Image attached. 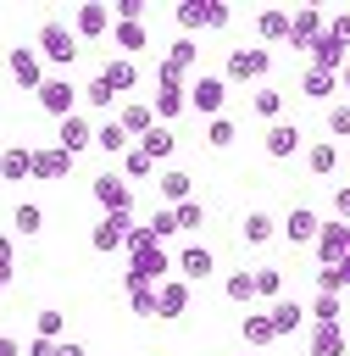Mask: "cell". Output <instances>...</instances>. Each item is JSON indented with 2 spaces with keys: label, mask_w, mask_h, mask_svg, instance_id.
Masks as SVG:
<instances>
[{
  "label": "cell",
  "mask_w": 350,
  "mask_h": 356,
  "mask_svg": "<svg viewBox=\"0 0 350 356\" xmlns=\"http://www.w3.org/2000/svg\"><path fill=\"white\" fill-rule=\"evenodd\" d=\"M339 83H344V78H339V72H328V67H306V72H300V89H306L311 100H333V89H339Z\"/></svg>",
  "instance_id": "31"
},
{
  "label": "cell",
  "mask_w": 350,
  "mask_h": 356,
  "mask_svg": "<svg viewBox=\"0 0 350 356\" xmlns=\"http://www.w3.org/2000/svg\"><path fill=\"white\" fill-rule=\"evenodd\" d=\"M167 273H178V256H167V245H144V250H128V273H122V289H139V284H167Z\"/></svg>",
  "instance_id": "1"
},
{
  "label": "cell",
  "mask_w": 350,
  "mask_h": 356,
  "mask_svg": "<svg viewBox=\"0 0 350 356\" xmlns=\"http://www.w3.org/2000/svg\"><path fill=\"white\" fill-rule=\"evenodd\" d=\"M244 356H261V350H244Z\"/></svg>",
  "instance_id": "58"
},
{
  "label": "cell",
  "mask_w": 350,
  "mask_h": 356,
  "mask_svg": "<svg viewBox=\"0 0 350 356\" xmlns=\"http://www.w3.org/2000/svg\"><path fill=\"white\" fill-rule=\"evenodd\" d=\"M172 17H178V33H222L228 22H233V11L222 6V0H183V6H172Z\"/></svg>",
  "instance_id": "2"
},
{
  "label": "cell",
  "mask_w": 350,
  "mask_h": 356,
  "mask_svg": "<svg viewBox=\"0 0 350 356\" xmlns=\"http://www.w3.org/2000/svg\"><path fill=\"white\" fill-rule=\"evenodd\" d=\"M267 317H272V328H278V339H289V334H300V323L311 317V306H300L294 295H283L278 306H267Z\"/></svg>",
  "instance_id": "21"
},
{
  "label": "cell",
  "mask_w": 350,
  "mask_h": 356,
  "mask_svg": "<svg viewBox=\"0 0 350 356\" xmlns=\"http://www.w3.org/2000/svg\"><path fill=\"white\" fill-rule=\"evenodd\" d=\"M33 334H39V339H56V345H61V334H67V312L44 306V312L33 317Z\"/></svg>",
  "instance_id": "40"
},
{
  "label": "cell",
  "mask_w": 350,
  "mask_h": 356,
  "mask_svg": "<svg viewBox=\"0 0 350 356\" xmlns=\"http://www.w3.org/2000/svg\"><path fill=\"white\" fill-rule=\"evenodd\" d=\"M33 106H39L44 117L67 122V117H78V83H72V78H50V83L33 95Z\"/></svg>",
  "instance_id": "8"
},
{
  "label": "cell",
  "mask_w": 350,
  "mask_h": 356,
  "mask_svg": "<svg viewBox=\"0 0 350 356\" xmlns=\"http://www.w3.org/2000/svg\"><path fill=\"white\" fill-rule=\"evenodd\" d=\"M6 72H11V83H17V89H28V95H39V89L50 83L44 56H39L33 44H6Z\"/></svg>",
  "instance_id": "5"
},
{
  "label": "cell",
  "mask_w": 350,
  "mask_h": 356,
  "mask_svg": "<svg viewBox=\"0 0 350 356\" xmlns=\"http://www.w3.org/2000/svg\"><path fill=\"white\" fill-rule=\"evenodd\" d=\"M156 189H161V206H183V200H194V195H189V189H194V178H189L183 167H161Z\"/></svg>",
  "instance_id": "22"
},
{
  "label": "cell",
  "mask_w": 350,
  "mask_h": 356,
  "mask_svg": "<svg viewBox=\"0 0 350 356\" xmlns=\"http://www.w3.org/2000/svg\"><path fill=\"white\" fill-rule=\"evenodd\" d=\"M222 100H228V78H222V72L189 78V111H200V117L211 122V117H222Z\"/></svg>",
  "instance_id": "6"
},
{
  "label": "cell",
  "mask_w": 350,
  "mask_h": 356,
  "mask_svg": "<svg viewBox=\"0 0 350 356\" xmlns=\"http://www.w3.org/2000/svg\"><path fill=\"white\" fill-rule=\"evenodd\" d=\"M306 350L311 356H344V323H311L306 328Z\"/></svg>",
  "instance_id": "18"
},
{
  "label": "cell",
  "mask_w": 350,
  "mask_h": 356,
  "mask_svg": "<svg viewBox=\"0 0 350 356\" xmlns=\"http://www.w3.org/2000/svg\"><path fill=\"white\" fill-rule=\"evenodd\" d=\"M333 211H339V222H350V184L333 189Z\"/></svg>",
  "instance_id": "51"
},
{
  "label": "cell",
  "mask_w": 350,
  "mask_h": 356,
  "mask_svg": "<svg viewBox=\"0 0 350 356\" xmlns=\"http://www.w3.org/2000/svg\"><path fill=\"white\" fill-rule=\"evenodd\" d=\"M344 256H350V222H339V217H333V222H322V239H317V261H322V267H339Z\"/></svg>",
  "instance_id": "13"
},
{
  "label": "cell",
  "mask_w": 350,
  "mask_h": 356,
  "mask_svg": "<svg viewBox=\"0 0 350 356\" xmlns=\"http://www.w3.org/2000/svg\"><path fill=\"white\" fill-rule=\"evenodd\" d=\"M56 356H89V350H83L78 339H61V345H56Z\"/></svg>",
  "instance_id": "55"
},
{
  "label": "cell",
  "mask_w": 350,
  "mask_h": 356,
  "mask_svg": "<svg viewBox=\"0 0 350 356\" xmlns=\"http://www.w3.org/2000/svg\"><path fill=\"white\" fill-rule=\"evenodd\" d=\"M350 284H344V273L339 267H317V295H344Z\"/></svg>",
  "instance_id": "48"
},
{
  "label": "cell",
  "mask_w": 350,
  "mask_h": 356,
  "mask_svg": "<svg viewBox=\"0 0 350 356\" xmlns=\"http://www.w3.org/2000/svg\"><path fill=\"white\" fill-rule=\"evenodd\" d=\"M94 200H100V217H117V211L133 217V184L122 172H100L94 178Z\"/></svg>",
  "instance_id": "9"
},
{
  "label": "cell",
  "mask_w": 350,
  "mask_h": 356,
  "mask_svg": "<svg viewBox=\"0 0 350 356\" xmlns=\"http://www.w3.org/2000/svg\"><path fill=\"white\" fill-rule=\"evenodd\" d=\"M322 33H328V17H322L317 6H300L294 22H289V50H311Z\"/></svg>",
  "instance_id": "11"
},
{
  "label": "cell",
  "mask_w": 350,
  "mask_h": 356,
  "mask_svg": "<svg viewBox=\"0 0 350 356\" xmlns=\"http://www.w3.org/2000/svg\"><path fill=\"white\" fill-rule=\"evenodd\" d=\"M189 312V284L183 278H167L161 284V317H183Z\"/></svg>",
  "instance_id": "35"
},
{
  "label": "cell",
  "mask_w": 350,
  "mask_h": 356,
  "mask_svg": "<svg viewBox=\"0 0 350 356\" xmlns=\"http://www.w3.org/2000/svg\"><path fill=\"white\" fill-rule=\"evenodd\" d=\"M150 234H156V239L167 245V239L178 234V211H172V206H161V211H150Z\"/></svg>",
  "instance_id": "46"
},
{
  "label": "cell",
  "mask_w": 350,
  "mask_h": 356,
  "mask_svg": "<svg viewBox=\"0 0 350 356\" xmlns=\"http://www.w3.org/2000/svg\"><path fill=\"white\" fill-rule=\"evenodd\" d=\"M94 134H100V128H94L89 117H67V122H56V145H61L67 156H83V150L94 145Z\"/></svg>",
  "instance_id": "14"
},
{
  "label": "cell",
  "mask_w": 350,
  "mask_h": 356,
  "mask_svg": "<svg viewBox=\"0 0 350 356\" xmlns=\"http://www.w3.org/2000/svg\"><path fill=\"white\" fill-rule=\"evenodd\" d=\"M283 239H289L294 250H300V245H311V250H317V239H322V217H317L311 206H294V211L283 217Z\"/></svg>",
  "instance_id": "12"
},
{
  "label": "cell",
  "mask_w": 350,
  "mask_h": 356,
  "mask_svg": "<svg viewBox=\"0 0 350 356\" xmlns=\"http://www.w3.org/2000/svg\"><path fill=\"white\" fill-rule=\"evenodd\" d=\"M111 39H117V50L128 56V50H144V39H150V33H144V22H117V28H111Z\"/></svg>",
  "instance_id": "41"
},
{
  "label": "cell",
  "mask_w": 350,
  "mask_h": 356,
  "mask_svg": "<svg viewBox=\"0 0 350 356\" xmlns=\"http://www.w3.org/2000/svg\"><path fill=\"white\" fill-rule=\"evenodd\" d=\"M172 211H178V234H194V228L206 222V206H200V200H183V206H172Z\"/></svg>",
  "instance_id": "45"
},
{
  "label": "cell",
  "mask_w": 350,
  "mask_h": 356,
  "mask_svg": "<svg viewBox=\"0 0 350 356\" xmlns=\"http://www.w3.org/2000/svg\"><path fill=\"white\" fill-rule=\"evenodd\" d=\"M117 122H122V128H128V139L139 145V139H144V134H150V128H156L161 117H156V106H150V100H122Z\"/></svg>",
  "instance_id": "16"
},
{
  "label": "cell",
  "mask_w": 350,
  "mask_h": 356,
  "mask_svg": "<svg viewBox=\"0 0 350 356\" xmlns=\"http://www.w3.org/2000/svg\"><path fill=\"white\" fill-rule=\"evenodd\" d=\"M122 178H161V167H156V161H150V156L133 145V150L122 156Z\"/></svg>",
  "instance_id": "44"
},
{
  "label": "cell",
  "mask_w": 350,
  "mask_h": 356,
  "mask_svg": "<svg viewBox=\"0 0 350 356\" xmlns=\"http://www.w3.org/2000/svg\"><path fill=\"white\" fill-rule=\"evenodd\" d=\"M150 106H156V117L172 128V117H178V111H189V83H183L178 72L156 67V100H150Z\"/></svg>",
  "instance_id": "7"
},
{
  "label": "cell",
  "mask_w": 350,
  "mask_h": 356,
  "mask_svg": "<svg viewBox=\"0 0 350 356\" xmlns=\"http://www.w3.org/2000/svg\"><path fill=\"white\" fill-rule=\"evenodd\" d=\"M250 106H256V117H267V128H272V122H283V95H278L272 83H261V89L250 95Z\"/></svg>",
  "instance_id": "34"
},
{
  "label": "cell",
  "mask_w": 350,
  "mask_h": 356,
  "mask_svg": "<svg viewBox=\"0 0 350 356\" xmlns=\"http://www.w3.org/2000/svg\"><path fill=\"white\" fill-rule=\"evenodd\" d=\"M239 334H244V345H250V350L278 345V328H272V317H267V312H250V317L239 323Z\"/></svg>",
  "instance_id": "29"
},
{
  "label": "cell",
  "mask_w": 350,
  "mask_h": 356,
  "mask_svg": "<svg viewBox=\"0 0 350 356\" xmlns=\"http://www.w3.org/2000/svg\"><path fill=\"white\" fill-rule=\"evenodd\" d=\"M144 11H150V0H122L117 6V22H144Z\"/></svg>",
  "instance_id": "49"
},
{
  "label": "cell",
  "mask_w": 350,
  "mask_h": 356,
  "mask_svg": "<svg viewBox=\"0 0 350 356\" xmlns=\"http://www.w3.org/2000/svg\"><path fill=\"white\" fill-rule=\"evenodd\" d=\"M272 234H283V222H278L272 211H261V206L244 211V222H239V239H244V245H267Z\"/></svg>",
  "instance_id": "23"
},
{
  "label": "cell",
  "mask_w": 350,
  "mask_h": 356,
  "mask_svg": "<svg viewBox=\"0 0 350 356\" xmlns=\"http://www.w3.org/2000/svg\"><path fill=\"white\" fill-rule=\"evenodd\" d=\"M306 167H311L317 178H328V172L339 167V145H333V139H317V145H306Z\"/></svg>",
  "instance_id": "33"
},
{
  "label": "cell",
  "mask_w": 350,
  "mask_h": 356,
  "mask_svg": "<svg viewBox=\"0 0 350 356\" xmlns=\"http://www.w3.org/2000/svg\"><path fill=\"white\" fill-rule=\"evenodd\" d=\"M72 172V156L61 150V145H33V178H44V184H61Z\"/></svg>",
  "instance_id": "15"
},
{
  "label": "cell",
  "mask_w": 350,
  "mask_h": 356,
  "mask_svg": "<svg viewBox=\"0 0 350 356\" xmlns=\"http://www.w3.org/2000/svg\"><path fill=\"white\" fill-rule=\"evenodd\" d=\"M194 61H200V44H194L189 33H178V39L167 44V56H161V67H167V72H178V78H183V72H194Z\"/></svg>",
  "instance_id": "24"
},
{
  "label": "cell",
  "mask_w": 350,
  "mask_h": 356,
  "mask_svg": "<svg viewBox=\"0 0 350 356\" xmlns=\"http://www.w3.org/2000/svg\"><path fill=\"white\" fill-rule=\"evenodd\" d=\"M83 100H89V106H94V111H111V106H117V89H111V83H106V78H100V72H94V78H89V83H83Z\"/></svg>",
  "instance_id": "42"
},
{
  "label": "cell",
  "mask_w": 350,
  "mask_h": 356,
  "mask_svg": "<svg viewBox=\"0 0 350 356\" xmlns=\"http://www.w3.org/2000/svg\"><path fill=\"white\" fill-rule=\"evenodd\" d=\"M0 178H6V184L33 178V150H28V145H6V156H0Z\"/></svg>",
  "instance_id": "28"
},
{
  "label": "cell",
  "mask_w": 350,
  "mask_h": 356,
  "mask_svg": "<svg viewBox=\"0 0 350 356\" xmlns=\"http://www.w3.org/2000/svg\"><path fill=\"white\" fill-rule=\"evenodd\" d=\"M306 56H311V67H328V72H344V67H350V50H344L333 33H322V39H317Z\"/></svg>",
  "instance_id": "27"
},
{
  "label": "cell",
  "mask_w": 350,
  "mask_h": 356,
  "mask_svg": "<svg viewBox=\"0 0 350 356\" xmlns=\"http://www.w3.org/2000/svg\"><path fill=\"white\" fill-rule=\"evenodd\" d=\"M11 267H17V256H11V239H0V278H11Z\"/></svg>",
  "instance_id": "52"
},
{
  "label": "cell",
  "mask_w": 350,
  "mask_h": 356,
  "mask_svg": "<svg viewBox=\"0 0 350 356\" xmlns=\"http://www.w3.org/2000/svg\"><path fill=\"white\" fill-rule=\"evenodd\" d=\"M211 267H217V261H211V250H206V245H183V250H178V278H183V284L211 278Z\"/></svg>",
  "instance_id": "26"
},
{
  "label": "cell",
  "mask_w": 350,
  "mask_h": 356,
  "mask_svg": "<svg viewBox=\"0 0 350 356\" xmlns=\"http://www.w3.org/2000/svg\"><path fill=\"white\" fill-rule=\"evenodd\" d=\"M339 273H344V284H350V256H344V261H339Z\"/></svg>",
  "instance_id": "56"
},
{
  "label": "cell",
  "mask_w": 350,
  "mask_h": 356,
  "mask_svg": "<svg viewBox=\"0 0 350 356\" xmlns=\"http://www.w3.org/2000/svg\"><path fill=\"white\" fill-rule=\"evenodd\" d=\"M0 356H28V345H17V339L6 334V339H0Z\"/></svg>",
  "instance_id": "54"
},
{
  "label": "cell",
  "mask_w": 350,
  "mask_h": 356,
  "mask_svg": "<svg viewBox=\"0 0 350 356\" xmlns=\"http://www.w3.org/2000/svg\"><path fill=\"white\" fill-rule=\"evenodd\" d=\"M222 295H228L233 306H250V300H256V273H228V278H222Z\"/></svg>",
  "instance_id": "38"
},
{
  "label": "cell",
  "mask_w": 350,
  "mask_h": 356,
  "mask_svg": "<svg viewBox=\"0 0 350 356\" xmlns=\"http://www.w3.org/2000/svg\"><path fill=\"white\" fill-rule=\"evenodd\" d=\"M311 323H344V295H311Z\"/></svg>",
  "instance_id": "39"
},
{
  "label": "cell",
  "mask_w": 350,
  "mask_h": 356,
  "mask_svg": "<svg viewBox=\"0 0 350 356\" xmlns=\"http://www.w3.org/2000/svg\"><path fill=\"white\" fill-rule=\"evenodd\" d=\"M128 228H133V217H128V211H117V217H100V222L89 228V245H94L100 256H111V250H128Z\"/></svg>",
  "instance_id": "10"
},
{
  "label": "cell",
  "mask_w": 350,
  "mask_h": 356,
  "mask_svg": "<svg viewBox=\"0 0 350 356\" xmlns=\"http://www.w3.org/2000/svg\"><path fill=\"white\" fill-rule=\"evenodd\" d=\"M256 300H283V267H256Z\"/></svg>",
  "instance_id": "37"
},
{
  "label": "cell",
  "mask_w": 350,
  "mask_h": 356,
  "mask_svg": "<svg viewBox=\"0 0 350 356\" xmlns=\"http://www.w3.org/2000/svg\"><path fill=\"white\" fill-rule=\"evenodd\" d=\"M289 22H294V11L267 6V11L256 17V39H261V44H289Z\"/></svg>",
  "instance_id": "20"
},
{
  "label": "cell",
  "mask_w": 350,
  "mask_h": 356,
  "mask_svg": "<svg viewBox=\"0 0 350 356\" xmlns=\"http://www.w3.org/2000/svg\"><path fill=\"white\" fill-rule=\"evenodd\" d=\"M28 356H56V339H39V334H33V339H28Z\"/></svg>",
  "instance_id": "53"
},
{
  "label": "cell",
  "mask_w": 350,
  "mask_h": 356,
  "mask_svg": "<svg viewBox=\"0 0 350 356\" xmlns=\"http://www.w3.org/2000/svg\"><path fill=\"white\" fill-rule=\"evenodd\" d=\"M272 72V50L267 44H239V50H228V61H222V78L228 83H261Z\"/></svg>",
  "instance_id": "4"
},
{
  "label": "cell",
  "mask_w": 350,
  "mask_h": 356,
  "mask_svg": "<svg viewBox=\"0 0 350 356\" xmlns=\"http://www.w3.org/2000/svg\"><path fill=\"white\" fill-rule=\"evenodd\" d=\"M100 78H106V83H111L117 95H128V89H139V67H133L128 56H111V61L100 67Z\"/></svg>",
  "instance_id": "30"
},
{
  "label": "cell",
  "mask_w": 350,
  "mask_h": 356,
  "mask_svg": "<svg viewBox=\"0 0 350 356\" xmlns=\"http://www.w3.org/2000/svg\"><path fill=\"white\" fill-rule=\"evenodd\" d=\"M328 134L333 139H350V100H333L328 106Z\"/></svg>",
  "instance_id": "47"
},
{
  "label": "cell",
  "mask_w": 350,
  "mask_h": 356,
  "mask_svg": "<svg viewBox=\"0 0 350 356\" xmlns=\"http://www.w3.org/2000/svg\"><path fill=\"white\" fill-rule=\"evenodd\" d=\"M139 150H144L156 167H172V150H178V139H172V128H167V122H156V128L139 139Z\"/></svg>",
  "instance_id": "25"
},
{
  "label": "cell",
  "mask_w": 350,
  "mask_h": 356,
  "mask_svg": "<svg viewBox=\"0 0 350 356\" xmlns=\"http://www.w3.org/2000/svg\"><path fill=\"white\" fill-rule=\"evenodd\" d=\"M78 39H100V33H111L117 28V6H78Z\"/></svg>",
  "instance_id": "19"
},
{
  "label": "cell",
  "mask_w": 350,
  "mask_h": 356,
  "mask_svg": "<svg viewBox=\"0 0 350 356\" xmlns=\"http://www.w3.org/2000/svg\"><path fill=\"white\" fill-rule=\"evenodd\" d=\"M328 33H333V39L350 50V11H333V17H328Z\"/></svg>",
  "instance_id": "50"
},
{
  "label": "cell",
  "mask_w": 350,
  "mask_h": 356,
  "mask_svg": "<svg viewBox=\"0 0 350 356\" xmlns=\"http://www.w3.org/2000/svg\"><path fill=\"white\" fill-rule=\"evenodd\" d=\"M33 50L50 61V67H72L78 61V28L72 22H39V33H33Z\"/></svg>",
  "instance_id": "3"
},
{
  "label": "cell",
  "mask_w": 350,
  "mask_h": 356,
  "mask_svg": "<svg viewBox=\"0 0 350 356\" xmlns=\"http://www.w3.org/2000/svg\"><path fill=\"white\" fill-rule=\"evenodd\" d=\"M339 78H344V89H350V67H344V72H339Z\"/></svg>",
  "instance_id": "57"
},
{
  "label": "cell",
  "mask_w": 350,
  "mask_h": 356,
  "mask_svg": "<svg viewBox=\"0 0 350 356\" xmlns=\"http://www.w3.org/2000/svg\"><path fill=\"white\" fill-rule=\"evenodd\" d=\"M261 145H267V156H272V161H289V156H300V145H306V139H300V128L283 117V122H272V128H267V139H261Z\"/></svg>",
  "instance_id": "17"
},
{
  "label": "cell",
  "mask_w": 350,
  "mask_h": 356,
  "mask_svg": "<svg viewBox=\"0 0 350 356\" xmlns=\"http://www.w3.org/2000/svg\"><path fill=\"white\" fill-rule=\"evenodd\" d=\"M39 228H44V211H39L33 200H22V206H11V234H28V239H33Z\"/></svg>",
  "instance_id": "36"
},
{
  "label": "cell",
  "mask_w": 350,
  "mask_h": 356,
  "mask_svg": "<svg viewBox=\"0 0 350 356\" xmlns=\"http://www.w3.org/2000/svg\"><path fill=\"white\" fill-rule=\"evenodd\" d=\"M94 145H100L106 156H117V161H122V156L133 150V139H128V128H122L117 117H111V122H100V134H94Z\"/></svg>",
  "instance_id": "32"
},
{
  "label": "cell",
  "mask_w": 350,
  "mask_h": 356,
  "mask_svg": "<svg viewBox=\"0 0 350 356\" xmlns=\"http://www.w3.org/2000/svg\"><path fill=\"white\" fill-rule=\"evenodd\" d=\"M233 139H239V128H233V117H211V122H206V145H211V150H228Z\"/></svg>",
  "instance_id": "43"
}]
</instances>
